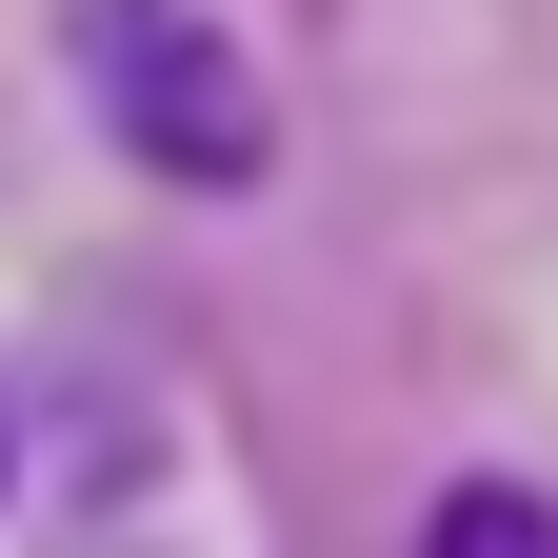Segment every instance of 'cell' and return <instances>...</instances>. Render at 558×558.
Masks as SVG:
<instances>
[{
	"mask_svg": "<svg viewBox=\"0 0 558 558\" xmlns=\"http://www.w3.org/2000/svg\"><path fill=\"white\" fill-rule=\"evenodd\" d=\"M81 60H100V120L140 140V160H180V180H259V81L180 21V0H81Z\"/></svg>",
	"mask_w": 558,
	"mask_h": 558,
	"instance_id": "cell-1",
	"label": "cell"
},
{
	"mask_svg": "<svg viewBox=\"0 0 558 558\" xmlns=\"http://www.w3.org/2000/svg\"><path fill=\"white\" fill-rule=\"evenodd\" d=\"M418 558H558V499H519V478H459V499L418 519Z\"/></svg>",
	"mask_w": 558,
	"mask_h": 558,
	"instance_id": "cell-2",
	"label": "cell"
}]
</instances>
